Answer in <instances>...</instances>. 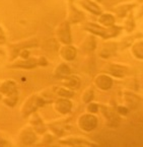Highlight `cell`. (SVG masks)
I'll list each match as a JSON object with an SVG mask.
<instances>
[{"label":"cell","mask_w":143,"mask_h":147,"mask_svg":"<svg viewBox=\"0 0 143 147\" xmlns=\"http://www.w3.org/2000/svg\"><path fill=\"white\" fill-rule=\"evenodd\" d=\"M56 35L58 40L64 45H69L72 42L71 30H70V24L68 22H63L59 24L57 28Z\"/></svg>","instance_id":"obj_4"},{"label":"cell","mask_w":143,"mask_h":147,"mask_svg":"<svg viewBox=\"0 0 143 147\" xmlns=\"http://www.w3.org/2000/svg\"><path fill=\"white\" fill-rule=\"evenodd\" d=\"M0 54H3V52H2L1 50H0Z\"/></svg>","instance_id":"obj_35"},{"label":"cell","mask_w":143,"mask_h":147,"mask_svg":"<svg viewBox=\"0 0 143 147\" xmlns=\"http://www.w3.org/2000/svg\"><path fill=\"white\" fill-rule=\"evenodd\" d=\"M93 96H94V93H93V89L91 88V87H89V88H87L86 90L84 91V93H83L82 100H83V102H84L88 104V102H90L91 100H92Z\"/></svg>","instance_id":"obj_29"},{"label":"cell","mask_w":143,"mask_h":147,"mask_svg":"<svg viewBox=\"0 0 143 147\" xmlns=\"http://www.w3.org/2000/svg\"><path fill=\"white\" fill-rule=\"evenodd\" d=\"M125 28L128 32H131L135 28V20L131 12L130 14H127V20L125 22Z\"/></svg>","instance_id":"obj_26"},{"label":"cell","mask_w":143,"mask_h":147,"mask_svg":"<svg viewBox=\"0 0 143 147\" xmlns=\"http://www.w3.org/2000/svg\"><path fill=\"white\" fill-rule=\"evenodd\" d=\"M123 96H124V100H125L126 105L130 109H136L141 102L140 97L137 94H135V93L131 92V91H125Z\"/></svg>","instance_id":"obj_12"},{"label":"cell","mask_w":143,"mask_h":147,"mask_svg":"<svg viewBox=\"0 0 143 147\" xmlns=\"http://www.w3.org/2000/svg\"><path fill=\"white\" fill-rule=\"evenodd\" d=\"M108 71L111 75L115 76L117 78H123L128 74V68L121 64H110L108 67Z\"/></svg>","instance_id":"obj_8"},{"label":"cell","mask_w":143,"mask_h":147,"mask_svg":"<svg viewBox=\"0 0 143 147\" xmlns=\"http://www.w3.org/2000/svg\"><path fill=\"white\" fill-rule=\"evenodd\" d=\"M38 43L37 41H26L24 43H20L15 45L12 49V58L16 57V55L18 54L20 50H24V49H28V48H33V47H37Z\"/></svg>","instance_id":"obj_19"},{"label":"cell","mask_w":143,"mask_h":147,"mask_svg":"<svg viewBox=\"0 0 143 147\" xmlns=\"http://www.w3.org/2000/svg\"><path fill=\"white\" fill-rule=\"evenodd\" d=\"M61 57H62L64 60L66 61H72L75 59L76 54H77V51H76L75 47L70 45H66L65 47H63L61 49Z\"/></svg>","instance_id":"obj_15"},{"label":"cell","mask_w":143,"mask_h":147,"mask_svg":"<svg viewBox=\"0 0 143 147\" xmlns=\"http://www.w3.org/2000/svg\"><path fill=\"white\" fill-rule=\"evenodd\" d=\"M117 111H118V114H120V115H123V116H126L127 114H128L129 109L127 108V107H118Z\"/></svg>","instance_id":"obj_32"},{"label":"cell","mask_w":143,"mask_h":147,"mask_svg":"<svg viewBox=\"0 0 143 147\" xmlns=\"http://www.w3.org/2000/svg\"><path fill=\"white\" fill-rule=\"evenodd\" d=\"M142 37V35L141 34H136V35L134 36H131L130 38H127V39H124L123 42H122V45L121 47L123 48V49H126V48H128L129 46H131L133 43H134V41L136 39H138V38H141Z\"/></svg>","instance_id":"obj_27"},{"label":"cell","mask_w":143,"mask_h":147,"mask_svg":"<svg viewBox=\"0 0 143 147\" xmlns=\"http://www.w3.org/2000/svg\"><path fill=\"white\" fill-rule=\"evenodd\" d=\"M38 61H39V65H41V66H46L48 64V61L46 60L45 57H41Z\"/></svg>","instance_id":"obj_34"},{"label":"cell","mask_w":143,"mask_h":147,"mask_svg":"<svg viewBox=\"0 0 143 147\" xmlns=\"http://www.w3.org/2000/svg\"><path fill=\"white\" fill-rule=\"evenodd\" d=\"M98 118L92 114H84L78 119V126L85 132H90L98 127Z\"/></svg>","instance_id":"obj_3"},{"label":"cell","mask_w":143,"mask_h":147,"mask_svg":"<svg viewBox=\"0 0 143 147\" xmlns=\"http://www.w3.org/2000/svg\"><path fill=\"white\" fill-rule=\"evenodd\" d=\"M18 102V94L11 95V96H6V98L4 100V102L9 107H13Z\"/></svg>","instance_id":"obj_30"},{"label":"cell","mask_w":143,"mask_h":147,"mask_svg":"<svg viewBox=\"0 0 143 147\" xmlns=\"http://www.w3.org/2000/svg\"><path fill=\"white\" fill-rule=\"evenodd\" d=\"M20 144L22 145H32L33 143H35L36 141V135L35 133L30 129H26L24 130L20 134Z\"/></svg>","instance_id":"obj_14"},{"label":"cell","mask_w":143,"mask_h":147,"mask_svg":"<svg viewBox=\"0 0 143 147\" xmlns=\"http://www.w3.org/2000/svg\"><path fill=\"white\" fill-rule=\"evenodd\" d=\"M135 6H136V4H134V3H131V4H123V5H121V6L115 8V12H116V14H117V16H119L120 18H123L124 16H127L129 11L132 8H134Z\"/></svg>","instance_id":"obj_23"},{"label":"cell","mask_w":143,"mask_h":147,"mask_svg":"<svg viewBox=\"0 0 143 147\" xmlns=\"http://www.w3.org/2000/svg\"><path fill=\"white\" fill-rule=\"evenodd\" d=\"M72 104L66 97H61L55 102V110L60 114H67L71 111Z\"/></svg>","instance_id":"obj_9"},{"label":"cell","mask_w":143,"mask_h":147,"mask_svg":"<svg viewBox=\"0 0 143 147\" xmlns=\"http://www.w3.org/2000/svg\"><path fill=\"white\" fill-rule=\"evenodd\" d=\"M63 84L70 89H78L80 87V79L75 75H69L68 77L64 78Z\"/></svg>","instance_id":"obj_18"},{"label":"cell","mask_w":143,"mask_h":147,"mask_svg":"<svg viewBox=\"0 0 143 147\" xmlns=\"http://www.w3.org/2000/svg\"><path fill=\"white\" fill-rule=\"evenodd\" d=\"M82 50L86 53H91L95 50V48H96V42H95V39L93 37H88L86 38L84 42H83L82 46Z\"/></svg>","instance_id":"obj_24"},{"label":"cell","mask_w":143,"mask_h":147,"mask_svg":"<svg viewBox=\"0 0 143 147\" xmlns=\"http://www.w3.org/2000/svg\"><path fill=\"white\" fill-rule=\"evenodd\" d=\"M87 111L91 114H95L98 111V105L96 104H89L87 106Z\"/></svg>","instance_id":"obj_31"},{"label":"cell","mask_w":143,"mask_h":147,"mask_svg":"<svg viewBox=\"0 0 143 147\" xmlns=\"http://www.w3.org/2000/svg\"><path fill=\"white\" fill-rule=\"evenodd\" d=\"M55 75L57 76L58 78H66L68 77L69 75H71V70H70L69 66L67 64H60L58 67L56 68L55 70Z\"/></svg>","instance_id":"obj_20"},{"label":"cell","mask_w":143,"mask_h":147,"mask_svg":"<svg viewBox=\"0 0 143 147\" xmlns=\"http://www.w3.org/2000/svg\"><path fill=\"white\" fill-rule=\"evenodd\" d=\"M118 49V45L114 42H109L106 43L103 46L102 50L100 52V56L104 59H108L110 57H112L113 55H115L116 51Z\"/></svg>","instance_id":"obj_11"},{"label":"cell","mask_w":143,"mask_h":147,"mask_svg":"<svg viewBox=\"0 0 143 147\" xmlns=\"http://www.w3.org/2000/svg\"><path fill=\"white\" fill-rule=\"evenodd\" d=\"M83 18H84V14L80 10H78L70 0L69 4H68V22L77 24V22H80Z\"/></svg>","instance_id":"obj_6"},{"label":"cell","mask_w":143,"mask_h":147,"mask_svg":"<svg viewBox=\"0 0 143 147\" xmlns=\"http://www.w3.org/2000/svg\"><path fill=\"white\" fill-rule=\"evenodd\" d=\"M5 42H6V38H5L4 32H3V30L1 28V26H0V45L4 44Z\"/></svg>","instance_id":"obj_33"},{"label":"cell","mask_w":143,"mask_h":147,"mask_svg":"<svg viewBox=\"0 0 143 147\" xmlns=\"http://www.w3.org/2000/svg\"><path fill=\"white\" fill-rule=\"evenodd\" d=\"M80 4L82 5L83 8H85L86 10H88L89 12H91L92 14L100 15L102 13V9L98 6L96 3L92 2L91 0H81Z\"/></svg>","instance_id":"obj_17"},{"label":"cell","mask_w":143,"mask_h":147,"mask_svg":"<svg viewBox=\"0 0 143 147\" xmlns=\"http://www.w3.org/2000/svg\"><path fill=\"white\" fill-rule=\"evenodd\" d=\"M132 54L135 58L143 60V41H136L132 44Z\"/></svg>","instance_id":"obj_21"},{"label":"cell","mask_w":143,"mask_h":147,"mask_svg":"<svg viewBox=\"0 0 143 147\" xmlns=\"http://www.w3.org/2000/svg\"><path fill=\"white\" fill-rule=\"evenodd\" d=\"M102 111H103L104 116L107 118V124H108L109 127L115 128L120 125L121 119H120L119 115H118L117 113L114 112L112 109L108 108V107H105V106H102Z\"/></svg>","instance_id":"obj_5"},{"label":"cell","mask_w":143,"mask_h":147,"mask_svg":"<svg viewBox=\"0 0 143 147\" xmlns=\"http://www.w3.org/2000/svg\"><path fill=\"white\" fill-rule=\"evenodd\" d=\"M37 65H39V61L35 58H28L24 59V61H18L15 62L13 65H11L10 67L13 68H24V69H32L35 68Z\"/></svg>","instance_id":"obj_13"},{"label":"cell","mask_w":143,"mask_h":147,"mask_svg":"<svg viewBox=\"0 0 143 147\" xmlns=\"http://www.w3.org/2000/svg\"><path fill=\"white\" fill-rule=\"evenodd\" d=\"M98 22L104 26H107V28L113 26L114 24H115V16L111 13H104L98 18Z\"/></svg>","instance_id":"obj_22"},{"label":"cell","mask_w":143,"mask_h":147,"mask_svg":"<svg viewBox=\"0 0 143 147\" xmlns=\"http://www.w3.org/2000/svg\"><path fill=\"white\" fill-rule=\"evenodd\" d=\"M84 30L91 32L92 35H96L98 37H102L104 39L108 40L110 38L117 37L120 32H121L122 28L115 26V24L113 26H110V28H105V26L93 24V22H87L84 26Z\"/></svg>","instance_id":"obj_1"},{"label":"cell","mask_w":143,"mask_h":147,"mask_svg":"<svg viewBox=\"0 0 143 147\" xmlns=\"http://www.w3.org/2000/svg\"><path fill=\"white\" fill-rule=\"evenodd\" d=\"M56 94L61 97H72L74 95V92L70 88H65V87H59L56 90Z\"/></svg>","instance_id":"obj_25"},{"label":"cell","mask_w":143,"mask_h":147,"mask_svg":"<svg viewBox=\"0 0 143 147\" xmlns=\"http://www.w3.org/2000/svg\"><path fill=\"white\" fill-rule=\"evenodd\" d=\"M0 92L3 93L5 96H11V95L18 94L16 83L13 80H6L0 86Z\"/></svg>","instance_id":"obj_10"},{"label":"cell","mask_w":143,"mask_h":147,"mask_svg":"<svg viewBox=\"0 0 143 147\" xmlns=\"http://www.w3.org/2000/svg\"><path fill=\"white\" fill-rule=\"evenodd\" d=\"M60 143L61 144L70 145V146H94L95 145L94 143L80 138H71L68 139V140H61Z\"/></svg>","instance_id":"obj_16"},{"label":"cell","mask_w":143,"mask_h":147,"mask_svg":"<svg viewBox=\"0 0 143 147\" xmlns=\"http://www.w3.org/2000/svg\"><path fill=\"white\" fill-rule=\"evenodd\" d=\"M33 125H34V128H35V130L37 131V132L43 133L44 131H45V126H44L43 122L41 121V119H40L38 116H35V118H34Z\"/></svg>","instance_id":"obj_28"},{"label":"cell","mask_w":143,"mask_h":147,"mask_svg":"<svg viewBox=\"0 0 143 147\" xmlns=\"http://www.w3.org/2000/svg\"><path fill=\"white\" fill-rule=\"evenodd\" d=\"M94 83L96 87H98L102 90H109L113 86V79L107 74H100L95 77Z\"/></svg>","instance_id":"obj_7"},{"label":"cell","mask_w":143,"mask_h":147,"mask_svg":"<svg viewBox=\"0 0 143 147\" xmlns=\"http://www.w3.org/2000/svg\"><path fill=\"white\" fill-rule=\"evenodd\" d=\"M47 102V100H45V98L39 95H32L26 100V102L24 104V107L22 109V113L24 117H28V116L32 115L39 108L43 107L44 105Z\"/></svg>","instance_id":"obj_2"}]
</instances>
